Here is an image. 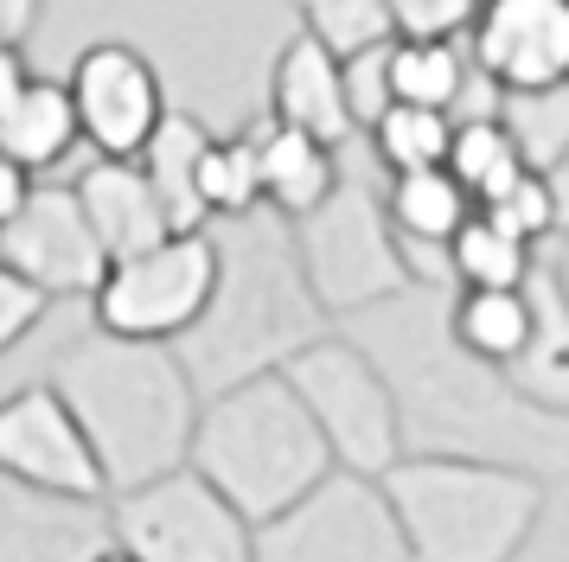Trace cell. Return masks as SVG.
<instances>
[{
  "label": "cell",
  "instance_id": "6",
  "mask_svg": "<svg viewBox=\"0 0 569 562\" xmlns=\"http://www.w3.org/2000/svg\"><path fill=\"white\" fill-rule=\"evenodd\" d=\"M282 378L295 383V397L308 403V415L320 422L327 448L346 473H365V480H385L397 460L410 454L403 448V415H397V397H390L378 358L365 352L359 339H313L282 364Z\"/></svg>",
  "mask_w": 569,
  "mask_h": 562
},
{
  "label": "cell",
  "instance_id": "17",
  "mask_svg": "<svg viewBox=\"0 0 569 562\" xmlns=\"http://www.w3.org/2000/svg\"><path fill=\"white\" fill-rule=\"evenodd\" d=\"M269 116L282 128H301L313 141H352L359 122H352V102H346V58L327 51L313 32H295L269 71Z\"/></svg>",
  "mask_w": 569,
  "mask_h": 562
},
{
  "label": "cell",
  "instance_id": "14",
  "mask_svg": "<svg viewBox=\"0 0 569 562\" xmlns=\"http://www.w3.org/2000/svg\"><path fill=\"white\" fill-rule=\"evenodd\" d=\"M467 51L499 97L569 83V0H480Z\"/></svg>",
  "mask_w": 569,
  "mask_h": 562
},
{
  "label": "cell",
  "instance_id": "35",
  "mask_svg": "<svg viewBox=\"0 0 569 562\" xmlns=\"http://www.w3.org/2000/svg\"><path fill=\"white\" fill-rule=\"evenodd\" d=\"M32 185H39V179H32L20 160H7V153H0V230H7L13 218H20V211H27Z\"/></svg>",
  "mask_w": 569,
  "mask_h": 562
},
{
  "label": "cell",
  "instance_id": "20",
  "mask_svg": "<svg viewBox=\"0 0 569 562\" xmlns=\"http://www.w3.org/2000/svg\"><path fill=\"white\" fill-rule=\"evenodd\" d=\"M385 211H390V224H397V237H403V250L448 255V243L461 237V224L480 211V204H473V192H467L448 167H422V173L390 179Z\"/></svg>",
  "mask_w": 569,
  "mask_h": 562
},
{
  "label": "cell",
  "instance_id": "1",
  "mask_svg": "<svg viewBox=\"0 0 569 562\" xmlns=\"http://www.w3.org/2000/svg\"><path fill=\"white\" fill-rule=\"evenodd\" d=\"M416 294L352 313L359 320L365 352L378 358L397 415H403V448L410 454H455V460H492V466H518V473H538L557 480L569 473V415L525 403L512 390V378L455 345L448 313L436 332H422L416 320Z\"/></svg>",
  "mask_w": 569,
  "mask_h": 562
},
{
  "label": "cell",
  "instance_id": "19",
  "mask_svg": "<svg viewBox=\"0 0 569 562\" xmlns=\"http://www.w3.org/2000/svg\"><path fill=\"white\" fill-rule=\"evenodd\" d=\"M83 141L78 102H71V83H52V77H32L13 109H0V153L20 160L32 179L52 173L64 153Z\"/></svg>",
  "mask_w": 569,
  "mask_h": 562
},
{
  "label": "cell",
  "instance_id": "31",
  "mask_svg": "<svg viewBox=\"0 0 569 562\" xmlns=\"http://www.w3.org/2000/svg\"><path fill=\"white\" fill-rule=\"evenodd\" d=\"M480 211H487L499 230H512L518 243H531V250H538L543 237H557V185H550V173H538V167L518 179L506 199L480 204Z\"/></svg>",
  "mask_w": 569,
  "mask_h": 562
},
{
  "label": "cell",
  "instance_id": "18",
  "mask_svg": "<svg viewBox=\"0 0 569 562\" xmlns=\"http://www.w3.org/2000/svg\"><path fill=\"white\" fill-rule=\"evenodd\" d=\"M250 134H257V167H262V211L301 224L339 192V148L313 141L301 128H282L276 116H262Z\"/></svg>",
  "mask_w": 569,
  "mask_h": 562
},
{
  "label": "cell",
  "instance_id": "21",
  "mask_svg": "<svg viewBox=\"0 0 569 562\" xmlns=\"http://www.w3.org/2000/svg\"><path fill=\"white\" fill-rule=\"evenodd\" d=\"M211 134L206 122H192L180 109H167V122L154 128V141L141 148V173L154 179L160 204H167V224L180 230H206L211 211H206V192H199V160H206Z\"/></svg>",
  "mask_w": 569,
  "mask_h": 562
},
{
  "label": "cell",
  "instance_id": "8",
  "mask_svg": "<svg viewBox=\"0 0 569 562\" xmlns=\"http://www.w3.org/2000/svg\"><path fill=\"white\" fill-rule=\"evenodd\" d=\"M116 550L134 562H257V524L192 466L109 499Z\"/></svg>",
  "mask_w": 569,
  "mask_h": 562
},
{
  "label": "cell",
  "instance_id": "40",
  "mask_svg": "<svg viewBox=\"0 0 569 562\" xmlns=\"http://www.w3.org/2000/svg\"><path fill=\"white\" fill-rule=\"evenodd\" d=\"M97 562H134L129 550H109V556H97Z\"/></svg>",
  "mask_w": 569,
  "mask_h": 562
},
{
  "label": "cell",
  "instance_id": "23",
  "mask_svg": "<svg viewBox=\"0 0 569 562\" xmlns=\"http://www.w3.org/2000/svg\"><path fill=\"white\" fill-rule=\"evenodd\" d=\"M448 332L461 352L506 371L538 332V301H531V288H461L448 307Z\"/></svg>",
  "mask_w": 569,
  "mask_h": 562
},
{
  "label": "cell",
  "instance_id": "13",
  "mask_svg": "<svg viewBox=\"0 0 569 562\" xmlns=\"http://www.w3.org/2000/svg\"><path fill=\"white\" fill-rule=\"evenodd\" d=\"M0 262L46 288L52 301H97L109 275V255L71 185H32L27 211L0 230Z\"/></svg>",
  "mask_w": 569,
  "mask_h": 562
},
{
  "label": "cell",
  "instance_id": "10",
  "mask_svg": "<svg viewBox=\"0 0 569 562\" xmlns=\"http://www.w3.org/2000/svg\"><path fill=\"white\" fill-rule=\"evenodd\" d=\"M257 562H416L385 480L333 466L301 505L257 524Z\"/></svg>",
  "mask_w": 569,
  "mask_h": 562
},
{
  "label": "cell",
  "instance_id": "37",
  "mask_svg": "<svg viewBox=\"0 0 569 562\" xmlns=\"http://www.w3.org/2000/svg\"><path fill=\"white\" fill-rule=\"evenodd\" d=\"M27 83H32V71H27V46H0V109H13Z\"/></svg>",
  "mask_w": 569,
  "mask_h": 562
},
{
  "label": "cell",
  "instance_id": "24",
  "mask_svg": "<svg viewBox=\"0 0 569 562\" xmlns=\"http://www.w3.org/2000/svg\"><path fill=\"white\" fill-rule=\"evenodd\" d=\"M473 51H461V39H397L390 46V97L416 102V109H461V97L473 90Z\"/></svg>",
  "mask_w": 569,
  "mask_h": 562
},
{
  "label": "cell",
  "instance_id": "4",
  "mask_svg": "<svg viewBox=\"0 0 569 562\" xmlns=\"http://www.w3.org/2000/svg\"><path fill=\"white\" fill-rule=\"evenodd\" d=\"M186 466L206 485H218L250 524H269L288 505H301L339 460L320 422L308 415V403L295 397V383L282 371H269V378L206 397Z\"/></svg>",
  "mask_w": 569,
  "mask_h": 562
},
{
  "label": "cell",
  "instance_id": "39",
  "mask_svg": "<svg viewBox=\"0 0 569 562\" xmlns=\"http://www.w3.org/2000/svg\"><path fill=\"white\" fill-rule=\"evenodd\" d=\"M557 288L569 294V243H563V255H557Z\"/></svg>",
  "mask_w": 569,
  "mask_h": 562
},
{
  "label": "cell",
  "instance_id": "22",
  "mask_svg": "<svg viewBox=\"0 0 569 562\" xmlns=\"http://www.w3.org/2000/svg\"><path fill=\"white\" fill-rule=\"evenodd\" d=\"M531 301H538V332L506 364V378L525 403L569 415V294L557 288V275H531Z\"/></svg>",
  "mask_w": 569,
  "mask_h": 562
},
{
  "label": "cell",
  "instance_id": "3",
  "mask_svg": "<svg viewBox=\"0 0 569 562\" xmlns=\"http://www.w3.org/2000/svg\"><path fill=\"white\" fill-rule=\"evenodd\" d=\"M313 339H327V307L313 301L308 269L295 255V224L276 211L269 224L262 211L237 218V237H218V294L199 313V327L173 345L199 397L282 371Z\"/></svg>",
  "mask_w": 569,
  "mask_h": 562
},
{
  "label": "cell",
  "instance_id": "7",
  "mask_svg": "<svg viewBox=\"0 0 569 562\" xmlns=\"http://www.w3.org/2000/svg\"><path fill=\"white\" fill-rule=\"evenodd\" d=\"M295 255H301L308 288H313V301L327 307V320L371 313V307H385L416 288L390 211L371 204L359 185H339L313 218L295 224Z\"/></svg>",
  "mask_w": 569,
  "mask_h": 562
},
{
  "label": "cell",
  "instance_id": "38",
  "mask_svg": "<svg viewBox=\"0 0 569 562\" xmlns=\"http://www.w3.org/2000/svg\"><path fill=\"white\" fill-rule=\"evenodd\" d=\"M550 185H557V230H569V153L550 167Z\"/></svg>",
  "mask_w": 569,
  "mask_h": 562
},
{
  "label": "cell",
  "instance_id": "29",
  "mask_svg": "<svg viewBox=\"0 0 569 562\" xmlns=\"http://www.w3.org/2000/svg\"><path fill=\"white\" fill-rule=\"evenodd\" d=\"M499 122L512 128L525 167L550 173L569 153V83L557 90H518V97H499Z\"/></svg>",
  "mask_w": 569,
  "mask_h": 562
},
{
  "label": "cell",
  "instance_id": "27",
  "mask_svg": "<svg viewBox=\"0 0 569 562\" xmlns=\"http://www.w3.org/2000/svg\"><path fill=\"white\" fill-rule=\"evenodd\" d=\"M455 148V116L448 109H416V102H390L371 122V153L385 160V173H422V167H448Z\"/></svg>",
  "mask_w": 569,
  "mask_h": 562
},
{
  "label": "cell",
  "instance_id": "36",
  "mask_svg": "<svg viewBox=\"0 0 569 562\" xmlns=\"http://www.w3.org/2000/svg\"><path fill=\"white\" fill-rule=\"evenodd\" d=\"M39 13H46V0H0V46H27Z\"/></svg>",
  "mask_w": 569,
  "mask_h": 562
},
{
  "label": "cell",
  "instance_id": "25",
  "mask_svg": "<svg viewBox=\"0 0 569 562\" xmlns=\"http://www.w3.org/2000/svg\"><path fill=\"white\" fill-rule=\"evenodd\" d=\"M448 173L473 192V204H492V199H506L531 167H525V153H518L512 128L499 122V109H480V116H461V122H455Z\"/></svg>",
  "mask_w": 569,
  "mask_h": 562
},
{
  "label": "cell",
  "instance_id": "32",
  "mask_svg": "<svg viewBox=\"0 0 569 562\" xmlns=\"http://www.w3.org/2000/svg\"><path fill=\"white\" fill-rule=\"evenodd\" d=\"M480 20V0H390L397 39H467Z\"/></svg>",
  "mask_w": 569,
  "mask_h": 562
},
{
  "label": "cell",
  "instance_id": "28",
  "mask_svg": "<svg viewBox=\"0 0 569 562\" xmlns=\"http://www.w3.org/2000/svg\"><path fill=\"white\" fill-rule=\"evenodd\" d=\"M199 192H206V211L224 218V224L262 211V167H257V134H250V128L231 134V141L211 134L206 160H199Z\"/></svg>",
  "mask_w": 569,
  "mask_h": 562
},
{
  "label": "cell",
  "instance_id": "30",
  "mask_svg": "<svg viewBox=\"0 0 569 562\" xmlns=\"http://www.w3.org/2000/svg\"><path fill=\"white\" fill-rule=\"evenodd\" d=\"M295 13H301V32H313L339 58H359V51L397 39L390 0H295Z\"/></svg>",
  "mask_w": 569,
  "mask_h": 562
},
{
  "label": "cell",
  "instance_id": "9",
  "mask_svg": "<svg viewBox=\"0 0 569 562\" xmlns=\"http://www.w3.org/2000/svg\"><path fill=\"white\" fill-rule=\"evenodd\" d=\"M211 294H218V237L186 230V237H167L129 262H109L90 313H97V332L180 345L211 307Z\"/></svg>",
  "mask_w": 569,
  "mask_h": 562
},
{
  "label": "cell",
  "instance_id": "16",
  "mask_svg": "<svg viewBox=\"0 0 569 562\" xmlns=\"http://www.w3.org/2000/svg\"><path fill=\"white\" fill-rule=\"evenodd\" d=\"M71 192H78L83 218H90V230H97V243H103L109 262H129V255L180 237V230L167 224V204H160L154 179L141 173V160H103L97 153L71 179Z\"/></svg>",
  "mask_w": 569,
  "mask_h": 562
},
{
  "label": "cell",
  "instance_id": "12",
  "mask_svg": "<svg viewBox=\"0 0 569 562\" xmlns=\"http://www.w3.org/2000/svg\"><path fill=\"white\" fill-rule=\"evenodd\" d=\"M64 83H71V102H78L83 141L103 160H141V148L154 141V128L167 122L160 71L134 46H122V39L83 46Z\"/></svg>",
  "mask_w": 569,
  "mask_h": 562
},
{
  "label": "cell",
  "instance_id": "5",
  "mask_svg": "<svg viewBox=\"0 0 569 562\" xmlns=\"http://www.w3.org/2000/svg\"><path fill=\"white\" fill-rule=\"evenodd\" d=\"M385 492L416 562H518L550 499L538 473L455 454H403L385 473Z\"/></svg>",
  "mask_w": 569,
  "mask_h": 562
},
{
  "label": "cell",
  "instance_id": "2",
  "mask_svg": "<svg viewBox=\"0 0 569 562\" xmlns=\"http://www.w3.org/2000/svg\"><path fill=\"white\" fill-rule=\"evenodd\" d=\"M46 383L83 422L90 448L103 460L109 499L167 480L192 460V429H199L206 397L173 345L90 332L52 358Z\"/></svg>",
  "mask_w": 569,
  "mask_h": 562
},
{
  "label": "cell",
  "instance_id": "26",
  "mask_svg": "<svg viewBox=\"0 0 569 562\" xmlns=\"http://www.w3.org/2000/svg\"><path fill=\"white\" fill-rule=\"evenodd\" d=\"M448 275H455V288H531L538 255H531V243H518L512 230L492 224L487 211H473L461 237L448 243Z\"/></svg>",
  "mask_w": 569,
  "mask_h": 562
},
{
  "label": "cell",
  "instance_id": "11",
  "mask_svg": "<svg viewBox=\"0 0 569 562\" xmlns=\"http://www.w3.org/2000/svg\"><path fill=\"white\" fill-rule=\"evenodd\" d=\"M0 473L20 485H39V492H58V499L109 505L103 460L90 448L83 422L71 415V403L46 378L0 397Z\"/></svg>",
  "mask_w": 569,
  "mask_h": 562
},
{
  "label": "cell",
  "instance_id": "33",
  "mask_svg": "<svg viewBox=\"0 0 569 562\" xmlns=\"http://www.w3.org/2000/svg\"><path fill=\"white\" fill-rule=\"evenodd\" d=\"M390 46H397V39H390ZM390 46H371V51H359V58H346V102H352L359 134H371V122L397 102L390 97Z\"/></svg>",
  "mask_w": 569,
  "mask_h": 562
},
{
  "label": "cell",
  "instance_id": "34",
  "mask_svg": "<svg viewBox=\"0 0 569 562\" xmlns=\"http://www.w3.org/2000/svg\"><path fill=\"white\" fill-rule=\"evenodd\" d=\"M46 307H52L46 288H32L20 269H7V262H0V358H7L32 327H39V320H46Z\"/></svg>",
  "mask_w": 569,
  "mask_h": 562
},
{
  "label": "cell",
  "instance_id": "15",
  "mask_svg": "<svg viewBox=\"0 0 569 562\" xmlns=\"http://www.w3.org/2000/svg\"><path fill=\"white\" fill-rule=\"evenodd\" d=\"M109 550V505L58 499L0 473V562H97Z\"/></svg>",
  "mask_w": 569,
  "mask_h": 562
}]
</instances>
